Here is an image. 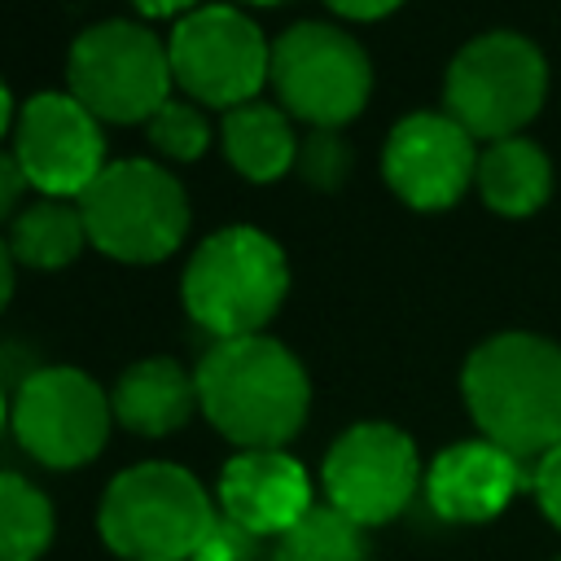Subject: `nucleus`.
Listing matches in <instances>:
<instances>
[{
	"instance_id": "nucleus-20",
	"label": "nucleus",
	"mask_w": 561,
	"mask_h": 561,
	"mask_svg": "<svg viewBox=\"0 0 561 561\" xmlns=\"http://www.w3.org/2000/svg\"><path fill=\"white\" fill-rule=\"evenodd\" d=\"M53 543V508L22 473L0 469V561H35Z\"/></svg>"
},
{
	"instance_id": "nucleus-25",
	"label": "nucleus",
	"mask_w": 561,
	"mask_h": 561,
	"mask_svg": "<svg viewBox=\"0 0 561 561\" xmlns=\"http://www.w3.org/2000/svg\"><path fill=\"white\" fill-rule=\"evenodd\" d=\"M530 486H535V495H539V508L561 526V443L535 460Z\"/></svg>"
},
{
	"instance_id": "nucleus-15",
	"label": "nucleus",
	"mask_w": 561,
	"mask_h": 561,
	"mask_svg": "<svg viewBox=\"0 0 561 561\" xmlns=\"http://www.w3.org/2000/svg\"><path fill=\"white\" fill-rule=\"evenodd\" d=\"M522 482H526L522 460L495 447L491 438H478V443L447 447L430 465L425 495H430V508L447 522H486L513 500Z\"/></svg>"
},
{
	"instance_id": "nucleus-24",
	"label": "nucleus",
	"mask_w": 561,
	"mask_h": 561,
	"mask_svg": "<svg viewBox=\"0 0 561 561\" xmlns=\"http://www.w3.org/2000/svg\"><path fill=\"white\" fill-rule=\"evenodd\" d=\"M254 543H259V535H250L228 513H215V522H210L206 539L197 543L193 561H254Z\"/></svg>"
},
{
	"instance_id": "nucleus-17",
	"label": "nucleus",
	"mask_w": 561,
	"mask_h": 561,
	"mask_svg": "<svg viewBox=\"0 0 561 561\" xmlns=\"http://www.w3.org/2000/svg\"><path fill=\"white\" fill-rule=\"evenodd\" d=\"M224 153L232 171L254 184H267L298 162V136L276 105L245 101L224 114Z\"/></svg>"
},
{
	"instance_id": "nucleus-27",
	"label": "nucleus",
	"mask_w": 561,
	"mask_h": 561,
	"mask_svg": "<svg viewBox=\"0 0 561 561\" xmlns=\"http://www.w3.org/2000/svg\"><path fill=\"white\" fill-rule=\"evenodd\" d=\"M333 13L342 18H359V22H373V18H386L390 9H399L403 0H324Z\"/></svg>"
},
{
	"instance_id": "nucleus-4",
	"label": "nucleus",
	"mask_w": 561,
	"mask_h": 561,
	"mask_svg": "<svg viewBox=\"0 0 561 561\" xmlns=\"http://www.w3.org/2000/svg\"><path fill=\"white\" fill-rule=\"evenodd\" d=\"M215 522L206 486L167 460L123 469L101 495V539L127 561H193Z\"/></svg>"
},
{
	"instance_id": "nucleus-30",
	"label": "nucleus",
	"mask_w": 561,
	"mask_h": 561,
	"mask_svg": "<svg viewBox=\"0 0 561 561\" xmlns=\"http://www.w3.org/2000/svg\"><path fill=\"white\" fill-rule=\"evenodd\" d=\"M9 123H13V101H9V88H4V79H0V140H4Z\"/></svg>"
},
{
	"instance_id": "nucleus-1",
	"label": "nucleus",
	"mask_w": 561,
	"mask_h": 561,
	"mask_svg": "<svg viewBox=\"0 0 561 561\" xmlns=\"http://www.w3.org/2000/svg\"><path fill=\"white\" fill-rule=\"evenodd\" d=\"M193 377L206 421L241 451L285 447L307 421V403H311L307 373L267 333L219 337L202 355Z\"/></svg>"
},
{
	"instance_id": "nucleus-28",
	"label": "nucleus",
	"mask_w": 561,
	"mask_h": 561,
	"mask_svg": "<svg viewBox=\"0 0 561 561\" xmlns=\"http://www.w3.org/2000/svg\"><path fill=\"white\" fill-rule=\"evenodd\" d=\"M131 4H136L145 18H171V13H184V9L193 13L197 0H131Z\"/></svg>"
},
{
	"instance_id": "nucleus-21",
	"label": "nucleus",
	"mask_w": 561,
	"mask_h": 561,
	"mask_svg": "<svg viewBox=\"0 0 561 561\" xmlns=\"http://www.w3.org/2000/svg\"><path fill=\"white\" fill-rule=\"evenodd\" d=\"M276 561H368L364 526L337 513L333 504H316L302 522H294L280 535Z\"/></svg>"
},
{
	"instance_id": "nucleus-14",
	"label": "nucleus",
	"mask_w": 561,
	"mask_h": 561,
	"mask_svg": "<svg viewBox=\"0 0 561 561\" xmlns=\"http://www.w3.org/2000/svg\"><path fill=\"white\" fill-rule=\"evenodd\" d=\"M311 478L280 447L237 451L219 473V513L241 522L250 535H285L311 513Z\"/></svg>"
},
{
	"instance_id": "nucleus-16",
	"label": "nucleus",
	"mask_w": 561,
	"mask_h": 561,
	"mask_svg": "<svg viewBox=\"0 0 561 561\" xmlns=\"http://www.w3.org/2000/svg\"><path fill=\"white\" fill-rule=\"evenodd\" d=\"M114 416L145 438H162L171 430H180L193 408H202L197 399V377L184 373L175 359H136L123 368V377L114 381Z\"/></svg>"
},
{
	"instance_id": "nucleus-9",
	"label": "nucleus",
	"mask_w": 561,
	"mask_h": 561,
	"mask_svg": "<svg viewBox=\"0 0 561 561\" xmlns=\"http://www.w3.org/2000/svg\"><path fill=\"white\" fill-rule=\"evenodd\" d=\"M272 88L280 92L285 110L311 127H342L351 123L373 88V70L364 48L329 26V22H298L272 44Z\"/></svg>"
},
{
	"instance_id": "nucleus-29",
	"label": "nucleus",
	"mask_w": 561,
	"mask_h": 561,
	"mask_svg": "<svg viewBox=\"0 0 561 561\" xmlns=\"http://www.w3.org/2000/svg\"><path fill=\"white\" fill-rule=\"evenodd\" d=\"M13 250H9V241L0 237V311L9 307V298H13Z\"/></svg>"
},
{
	"instance_id": "nucleus-6",
	"label": "nucleus",
	"mask_w": 561,
	"mask_h": 561,
	"mask_svg": "<svg viewBox=\"0 0 561 561\" xmlns=\"http://www.w3.org/2000/svg\"><path fill=\"white\" fill-rule=\"evenodd\" d=\"M70 96L101 123H149L171 101L167 44L140 22H96L79 31L66 61Z\"/></svg>"
},
{
	"instance_id": "nucleus-10",
	"label": "nucleus",
	"mask_w": 561,
	"mask_h": 561,
	"mask_svg": "<svg viewBox=\"0 0 561 561\" xmlns=\"http://www.w3.org/2000/svg\"><path fill=\"white\" fill-rule=\"evenodd\" d=\"M9 421L26 456L48 469H79L105 447L114 403L79 368H39L22 381Z\"/></svg>"
},
{
	"instance_id": "nucleus-11",
	"label": "nucleus",
	"mask_w": 561,
	"mask_h": 561,
	"mask_svg": "<svg viewBox=\"0 0 561 561\" xmlns=\"http://www.w3.org/2000/svg\"><path fill=\"white\" fill-rule=\"evenodd\" d=\"M416 482L421 465L412 438L381 421L351 425L324 456V495L359 526H381L399 517L416 495Z\"/></svg>"
},
{
	"instance_id": "nucleus-18",
	"label": "nucleus",
	"mask_w": 561,
	"mask_h": 561,
	"mask_svg": "<svg viewBox=\"0 0 561 561\" xmlns=\"http://www.w3.org/2000/svg\"><path fill=\"white\" fill-rule=\"evenodd\" d=\"M478 193L491 210L500 215H530L535 206H543L552 171L543 149H535L522 136H504L491 140V149L478 158Z\"/></svg>"
},
{
	"instance_id": "nucleus-5",
	"label": "nucleus",
	"mask_w": 561,
	"mask_h": 561,
	"mask_svg": "<svg viewBox=\"0 0 561 561\" xmlns=\"http://www.w3.org/2000/svg\"><path fill=\"white\" fill-rule=\"evenodd\" d=\"M79 215L88 245L118 263H158L188 232V197L180 180L149 158L105 162V171L83 188Z\"/></svg>"
},
{
	"instance_id": "nucleus-8",
	"label": "nucleus",
	"mask_w": 561,
	"mask_h": 561,
	"mask_svg": "<svg viewBox=\"0 0 561 561\" xmlns=\"http://www.w3.org/2000/svg\"><path fill=\"white\" fill-rule=\"evenodd\" d=\"M543 88L548 70L535 44L495 31L456 53L447 70V114L469 136L504 140L535 118V110L543 105Z\"/></svg>"
},
{
	"instance_id": "nucleus-23",
	"label": "nucleus",
	"mask_w": 561,
	"mask_h": 561,
	"mask_svg": "<svg viewBox=\"0 0 561 561\" xmlns=\"http://www.w3.org/2000/svg\"><path fill=\"white\" fill-rule=\"evenodd\" d=\"M294 167L307 175V184H316V188H337L342 175H346V167H351V153H346V145L333 136V127H311V136L298 140V162H294Z\"/></svg>"
},
{
	"instance_id": "nucleus-13",
	"label": "nucleus",
	"mask_w": 561,
	"mask_h": 561,
	"mask_svg": "<svg viewBox=\"0 0 561 561\" xmlns=\"http://www.w3.org/2000/svg\"><path fill=\"white\" fill-rule=\"evenodd\" d=\"M381 171L408 206H451L478 175L473 136L451 114H408L386 140Z\"/></svg>"
},
{
	"instance_id": "nucleus-19",
	"label": "nucleus",
	"mask_w": 561,
	"mask_h": 561,
	"mask_svg": "<svg viewBox=\"0 0 561 561\" xmlns=\"http://www.w3.org/2000/svg\"><path fill=\"white\" fill-rule=\"evenodd\" d=\"M88 245V228L79 215V202L66 197H44L31 210H22L9 228V250L18 263L39 267V272H57L70 267L79 259V250Z\"/></svg>"
},
{
	"instance_id": "nucleus-22",
	"label": "nucleus",
	"mask_w": 561,
	"mask_h": 561,
	"mask_svg": "<svg viewBox=\"0 0 561 561\" xmlns=\"http://www.w3.org/2000/svg\"><path fill=\"white\" fill-rule=\"evenodd\" d=\"M145 131H149L153 149L167 153V158H175V162H197L206 153V145H210V127H206L202 110L188 105V101H167L145 123Z\"/></svg>"
},
{
	"instance_id": "nucleus-7",
	"label": "nucleus",
	"mask_w": 561,
	"mask_h": 561,
	"mask_svg": "<svg viewBox=\"0 0 561 561\" xmlns=\"http://www.w3.org/2000/svg\"><path fill=\"white\" fill-rule=\"evenodd\" d=\"M171 75L197 105L237 110L272 75V44L232 4H202L184 13L167 39Z\"/></svg>"
},
{
	"instance_id": "nucleus-26",
	"label": "nucleus",
	"mask_w": 561,
	"mask_h": 561,
	"mask_svg": "<svg viewBox=\"0 0 561 561\" xmlns=\"http://www.w3.org/2000/svg\"><path fill=\"white\" fill-rule=\"evenodd\" d=\"M26 184H31V180H26L22 162H18V153H4V149H0V219L13 215V206H18V197H22Z\"/></svg>"
},
{
	"instance_id": "nucleus-32",
	"label": "nucleus",
	"mask_w": 561,
	"mask_h": 561,
	"mask_svg": "<svg viewBox=\"0 0 561 561\" xmlns=\"http://www.w3.org/2000/svg\"><path fill=\"white\" fill-rule=\"evenodd\" d=\"M245 4H280V0H245Z\"/></svg>"
},
{
	"instance_id": "nucleus-3",
	"label": "nucleus",
	"mask_w": 561,
	"mask_h": 561,
	"mask_svg": "<svg viewBox=\"0 0 561 561\" xmlns=\"http://www.w3.org/2000/svg\"><path fill=\"white\" fill-rule=\"evenodd\" d=\"M285 289V250L250 224L210 232L184 267V307L215 342L259 333L280 311Z\"/></svg>"
},
{
	"instance_id": "nucleus-31",
	"label": "nucleus",
	"mask_w": 561,
	"mask_h": 561,
	"mask_svg": "<svg viewBox=\"0 0 561 561\" xmlns=\"http://www.w3.org/2000/svg\"><path fill=\"white\" fill-rule=\"evenodd\" d=\"M9 408H13V403H4V390H0V430H4V421H9Z\"/></svg>"
},
{
	"instance_id": "nucleus-2",
	"label": "nucleus",
	"mask_w": 561,
	"mask_h": 561,
	"mask_svg": "<svg viewBox=\"0 0 561 561\" xmlns=\"http://www.w3.org/2000/svg\"><path fill=\"white\" fill-rule=\"evenodd\" d=\"M465 403L495 447L539 460L561 443V351L535 333L482 342L465 364Z\"/></svg>"
},
{
	"instance_id": "nucleus-12",
	"label": "nucleus",
	"mask_w": 561,
	"mask_h": 561,
	"mask_svg": "<svg viewBox=\"0 0 561 561\" xmlns=\"http://www.w3.org/2000/svg\"><path fill=\"white\" fill-rule=\"evenodd\" d=\"M13 153L44 197L79 202L83 188L105 171L101 118L83 110L70 92H39L22 105Z\"/></svg>"
}]
</instances>
